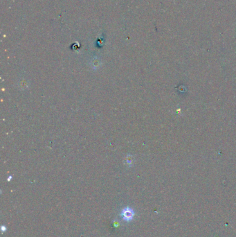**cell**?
Segmentation results:
<instances>
[{
  "instance_id": "obj_1",
  "label": "cell",
  "mask_w": 236,
  "mask_h": 237,
  "mask_svg": "<svg viewBox=\"0 0 236 237\" xmlns=\"http://www.w3.org/2000/svg\"><path fill=\"white\" fill-rule=\"evenodd\" d=\"M134 214H135V212L133 209L130 207H126L121 211V216L125 221L130 222L134 218Z\"/></svg>"
},
{
  "instance_id": "obj_2",
  "label": "cell",
  "mask_w": 236,
  "mask_h": 237,
  "mask_svg": "<svg viewBox=\"0 0 236 237\" xmlns=\"http://www.w3.org/2000/svg\"><path fill=\"white\" fill-rule=\"evenodd\" d=\"M1 232H5L7 230V226L6 225H1Z\"/></svg>"
}]
</instances>
